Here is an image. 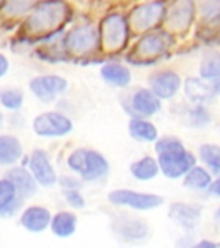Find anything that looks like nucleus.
Masks as SVG:
<instances>
[{"mask_svg": "<svg viewBox=\"0 0 220 248\" xmlns=\"http://www.w3.org/2000/svg\"><path fill=\"white\" fill-rule=\"evenodd\" d=\"M29 168H30L31 174L34 176L35 181L40 185L52 186L57 181L56 172L44 151L35 150L31 154Z\"/></svg>", "mask_w": 220, "mask_h": 248, "instance_id": "ddd939ff", "label": "nucleus"}, {"mask_svg": "<svg viewBox=\"0 0 220 248\" xmlns=\"http://www.w3.org/2000/svg\"><path fill=\"white\" fill-rule=\"evenodd\" d=\"M128 131L130 135L134 139L139 140V141H144V142H152L158 137V132L157 128L147 120L140 119V118H135L130 122L128 125Z\"/></svg>", "mask_w": 220, "mask_h": 248, "instance_id": "b1692460", "label": "nucleus"}, {"mask_svg": "<svg viewBox=\"0 0 220 248\" xmlns=\"http://www.w3.org/2000/svg\"><path fill=\"white\" fill-rule=\"evenodd\" d=\"M8 66H9V63H8V60L5 58V56H4V54L0 53V77L5 75V73H7V70H8Z\"/></svg>", "mask_w": 220, "mask_h": 248, "instance_id": "c9c22d12", "label": "nucleus"}, {"mask_svg": "<svg viewBox=\"0 0 220 248\" xmlns=\"http://www.w3.org/2000/svg\"><path fill=\"white\" fill-rule=\"evenodd\" d=\"M65 199L71 207L74 208H83L85 207V199L81 194L78 193L75 189H66L65 190Z\"/></svg>", "mask_w": 220, "mask_h": 248, "instance_id": "473e14b6", "label": "nucleus"}, {"mask_svg": "<svg viewBox=\"0 0 220 248\" xmlns=\"http://www.w3.org/2000/svg\"><path fill=\"white\" fill-rule=\"evenodd\" d=\"M70 8L64 0H42L30 12L26 21L27 30L31 32H48L65 23Z\"/></svg>", "mask_w": 220, "mask_h": 248, "instance_id": "f03ea898", "label": "nucleus"}, {"mask_svg": "<svg viewBox=\"0 0 220 248\" xmlns=\"http://www.w3.org/2000/svg\"><path fill=\"white\" fill-rule=\"evenodd\" d=\"M197 9L202 19L215 22L220 18V0H197Z\"/></svg>", "mask_w": 220, "mask_h": 248, "instance_id": "c756f323", "label": "nucleus"}, {"mask_svg": "<svg viewBox=\"0 0 220 248\" xmlns=\"http://www.w3.org/2000/svg\"><path fill=\"white\" fill-rule=\"evenodd\" d=\"M184 92L193 104H205L214 98L213 87L198 78H188L184 83Z\"/></svg>", "mask_w": 220, "mask_h": 248, "instance_id": "aec40b11", "label": "nucleus"}, {"mask_svg": "<svg viewBox=\"0 0 220 248\" xmlns=\"http://www.w3.org/2000/svg\"><path fill=\"white\" fill-rule=\"evenodd\" d=\"M51 229L60 238L70 236L77 229V217L70 212H58L51 218Z\"/></svg>", "mask_w": 220, "mask_h": 248, "instance_id": "5701e85b", "label": "nucleus"}, {"mask_svg": "<svg viewBox=\"0 0 220 248\" xmlns=\"http://www.w3.org/2000/svg\"><path fill=\"white\" fill-rule=\"evenodd\" d=\"M131 105L134 111L140 116H151L161 108L159 98L149 89H139L132 96Z\"/></svg>", "mask_w": 220, "mask_h": 248, "instance_id": "6ab92c4d", "label": "nucleus"}, {"mask_svg": "<svg viewBox=\"0 0 220 248\" xmlns=\"http://www.w3.org/2000/svg\"><path fill=\"white\" fill-rule=\"evenodd\" d=\"M159 172L158 162L152 156H144L131 166V173L140 181H148L154 178Z\"/></svg>", "mask_w": 220, "mask_h": 248, "instance_id": "393cba45", "label": "nucleus"}, {"mask_svg": "<svg viewBox=\"0 0 220 248\" xmlns=\"http://www.w3.org/2000/svg\"><path fill=\"white\" fill-rule=\"evenodd\" d=\"M60 182H61L62 187H65V190L66 189H75V190L81 189V182L78 181L77 178H74V177H69V176H66V177L61 178V180H60Z\"/></svg>", "mask_w": 220, "mask_h": 248, "instance_id": "72a5a7b5", "label": "nucleus"}, {"mask_svg": "<svg viewBox=\"0 0 220 248\" xmlns=\"http://www.w3.org/2000/svg\"><path fill=\"white\" fill-rule=\"evenodd\" d=\"M114 229L120 238L127 240L144 239L148 234V225L134 216H122L117 218Z\"/></svg>", "mask_w": 220, "mask_h": 248, "instance_id": "dca6fc26", "label": "nucleus"}, {"mask_svg": "<svg viewBox=\"0 0 220 248\" xmlns=\"http://www.w3.org/2000/svg\"><path fill=\"white\" fill-rule=\"evenodd\" d=\"M23 94L17 89H5L0 92V104L9 110H17L22 106Z\"/></svg>", "mask_w": 220, "mask_h": 248, "instance_id": "7c9ffc66", "label": "nucleus"}, {"mask_svg": "<svg viewBox=\"0 0 220 248\" xmlns=\"http://www.w3.org/2000/svg\"><path fill=\"white\" fill-rule=\"evenodd\" d=\"M23 199L18 197L13 182L9 178L0 180V217L13 216L22 205Z\"/></svg>", "mask_w": 220, "mask_h": 248, "instance_id": "2eb2a0df", "label": "nucleus"}, {"mask_svg": "<svg viewBox=\"0 0 220 248\" xmlns=\"http://www.w3.org/2000/svg\"><path fill=\"white\" fill-rule=\"evenodd\" d=\"M40 1L42 0H5L1 11L9 17H18L30 13Z\"/></svg>", "mask_w": 220, "mask_h": 248, "instance_id": "bb28decb", "label": "nucleus"}, {"mask_svg": "<svg viewBox=\"0 0 220 248\" xmlns=\"http://www.w3.org/2000/svg\"><path fill=\"white\" fill-rule=\"evenodd\" d=\"M196 247L198 248H214L217 247V243H213V242H210V240H202L200 243L196 244Z\"/></svg>", "mask_w": 220, "mask_h": 248, "instance_id": "e433bc0d", "label": "nucleus"}, {"mask_svg": "<svg viewBox=\"0 0 220 248\" xmlns=\"http://www.w3.org/2000/svg\"><path fill=\"white\" fill-rule=\"evenodd\" d=\"M51 213L44 207H29L23 211L21 216V224L26 230L31 232H44L51 224Z\"/></svg>", "mask_w": 220, "mask_h": 248, "instance_id": "f3484780", "label": "nucleus"}, {"mask_svg": "<svg viewBox=\"0 0 220 248\" xmlns=\"http://www.w3.org/2000/svg\"><path fill=\"white\" fill-rule=\"evenodd\" d=\"M4 3H5V0H0V9H1V7L4 5Z\"/></svg>", "mask_w": 220, "mask_h": 248, "instance_id": "ea45409f", "label": "nucleus"}, {"mask_svg": "<svg viewBox=\"0 0 220 248\" xmlns=\"http://www.w3.org/2000/svg\"><path fill=\"white\" fill-rule=\"evenodd\" d=\"M211 87H213L214 93H215V94H219L220 96V77L214 79V83L211 84Z\"/></svg>", "mask_w": 220, "mask_h": 248, "instance_id": "4c0bfd02", "label": "nucleus"}, {"mask_svg": "<svg viewBox=\"0 0 220 248\" xmlns=\"http://www.w3.org/2000/svg\"><path fill=\"white\" fill-rule=\"evenodd\" d=\"M70 170L77 172L87 181H95L108 173V160L95 150L78 149L68 159Z\"/></svg>", "mask_w": 220, "mask_h": 248, "instance_id": "7ed1b4c3", "label": "nucleus"}, {"mask_svg": "<svg viewBox=\"0 0 220 248\" xmlns=\"http://www.w3.org/2000/svg\"><path fill=\"white\" fill-rule=\"evenodd\" d=\"M172 38L166 31H153L140 39L135 52L144 58L155 57L162 54L170 46Z\"/></svg>", "mask_w": 220, "mask_h": 248, "instance_id": "f8f14e48", "label": "nucleus"}, {"mask_svg": "<svg viewBox=\"0 0 220 248\" xmlns=\"http://www.w3.org/2000/svg\"><path fill=\"white\" fill-rule=\"evenodd\" d=\"M217 247H220V243H217Z\"/></svg>", "mask_w": 220, "mask_h": 248, "instance_id": "a19ab883", "label": "nucleus"}, {"mask_svg": "<svg viewBox=\"0 0 220 248\" xmlns=\"http://www.w3.org/2000/svg\"><path fill=\"white\" fill-rule=\"evenodd\" d=\"M70 49L77 53H88L96 48L99 42L96 29L89 23H81L69 31L65 39Z\"/></svg>", "mask_w": 220, "mask_h": 248, "instance_id": "1a4fd4ad", "label": "nucleus"}, {"mask_svg": "<svg viewBox=\"0 0 220 248\" xmlns=\"http://www.w3.org/2000/svg\"><path fill=\"white\" fill-rule=\"evenodd\" d=\"M215 218H217V221H220V208L215 212Z\"/></svg>", "mask_w": 220, "mask_h": 248, "instance_id": "58836bf2", "label": "nucleus"}, {"mask_svg": "<svg viewBox=\"0 0 220 248\" xmlns=\"http://www.w3.org/2000/svg\"><path fill=\"white\" fill-rule=\"evenodd\" d=\"M33 128L36 135L43 137H60L69 133L73 128V124L64 114L52 111L36 116Z\"/></svg>", "mask_w": 220, "mask_h": 248, "instance_id": "423d86ee", "label": "nucleus"}, {"mask_svg": "<svg viewBox=\"0 0 220 248\" xmlns=\"http://www.w3.org/2000/svg\"><path fill=\"white\" fill-rule=\"evenodd\" d=\"M7 178L13 182L18 197H21L22 199L30 198L31 195L36 193V181H35L34 176L22 167L12 168L7 173Z\"/></svg>", "mask_w": 220, "mask_h": 248, "instance_id": "a211bd4d", "label": "nucleus"}, {"mask_svg": "<svg viewBox=\"0 0 220 248\" xmlns=\"http://www.w3.org/2000/svg\"><path fill=\"white\" fill-rule=\"evenodd\" d=\"M200 74L203 79H215L220 77V53L209 52L203 56L200 66Z\"/></svg>", "mask_w": 220, "mask_h": 248, "instance_id": "cd10ccee", "label": "nucleus"}, {"mask_svg": "<svg viewBox=\"0 0 220 248\" xmlns=\"http://www.w3.org/2000/svg\"><path fill=\"white\" fill-rule=\"evenodd\" d=\"M167 26L174 31H186L194 18L193 0H172L165 12Z\"/></svg>", "mask_w": 220, "mask_h": 248, "instance_id": "6e6552de", "label": "nucleus"}, {"mask_svg": "<svg viewBox=\"0 0 220 248\" xmlns=\"http://www.w3.org/2000/svg\"><path fill=\"white\" fill-rule=\"evenodd\" d=\"M68 87V81L57 75L36 77L30 81V89L42 102H51Z\"/></svg>", "mask_w": 220, "mask_h": 248, "instance_id": "9b49d317", "label": "nucleus"}, {"mask_svg": "<svg viewBox=\"0 0 220 248\" xmlns=\"http://www.w3.org/2000/svg\"><path fill=\"white\" fill-rule=\"evenodd\" d=\"M166 8L161 1L140 4L130 13V23L135 30L145 31L154 27L165 17Z\"/></svg>", "mask_w": 220, "mask_h": 248, "instance_id": "39448f33", "label": "nucleus"}, {"mask_svg": "<svg viewBox=\"0 0 220 248\" xmlns=\"http://www.w3.org/2000/svg\"><path fill=\"white\" fill-rule=\"evenodd\" d=\"M180 78L174 71H162L153 75L149 80L151 91L154 93L158 98H171L176 94V92L180 88Z\"/></svg>", "mask_w": 220, "mask_h": 248, "instance_id": "4468645a", "label": "nucleus"}, {"mask_svg": "<svg viewBox=\"0 0 220 248\" xmlns=\"http://www.w3.org/2000/svg\"><path fill=\"white\" fill-rule=\"evenodd\" d=\"M101 77L106 83L116 87H126L131 81L130 70L119 63H108L101 69Z\"/></svg>", "mask_w": 220, "mask_h": 248, "instance_id": "4be33fe9", "label": "nucleus"}, {"mask_svg": "<svg viewBox=\"0 0 220 248\" xmlns=\"http://www.w3.org/2000/svg\"><path fill=\"white\" fill-rule=\"evenodd\" d=\"M201 205L197 204L174 203L170 205V209H169V216L171 220L188 234L193 232L197 229L201 221Z\"/></svg>", "mask_w": 220, "mask_h": 248, "instance_id": "9d476101", "label": "nucleus"}, {"mask_svg": "<svg viewBox=\"0 0 220 248\" xmlns=\"http://www.w3.org/2000/svg\"><path fill=\"white\" fill-rule=\"evenodd\" d=\"M210 193L213 195H217V197H220V177L218 180H215L214 182H211L209 185Z\"/></svg>", "mask_w": 220, "mask_h": 248, "instance_id": "f704fd0d", "label": "nucleus"}, {"mask_svg": "<svg viewBox=\"0 0 220 248\" xmlns=\"http://www.w3.org/2000/svg\"><path fill=\"white\" fill-rule=\"evenodd\" d=\"M22 155V145L13 136H0V166H12Z\"/></svg>", "mask_w": 220, "mask_h": 248, "instance_id": "412c9836", "label": "nucleus"}, {"mask_svg": "<svg viewBox=\"0 0 220 248\" xmlns=\"http://www.w3.org/2000/svg\"><path fill=\"white\" fill-rule=\"evenodd\" d=\"M188 120H189L190 125L201 128L207 125L211 119H210V115L209 112H207V110L200 104H197V106H194L193 108H190L189 112H188Z\"/></svg>", "mask_w": 220, "mask_h": 248, "instance_id": "2f4dec72", "label": "nucleus"}, {"mask_svg": "<svg viewBox=\"0 0 220 248\" xmlns=\"http://www.w3.org/2000/svg\"><path fill=\"white\" fill-rule=\"evenodd\" d=\"M155 151L158 153L159 168L169 178L182 177L196 166V158L186 150L182 141L175 137L158 140L155 143Z\"/></svg>", "mask_w": 220, "mask_h": 248, "instance_id": "f257e3e1", "label": "nucleus"}, {"mask_svg": "<svg viewBox=\"0 0 220 248\" xmlns=\"http://www.w3.org/2000/svg\"><path fill=\"white\" fill-rule=\"evenodd\" d=\"M200 156L210 170L220 172V146L205 143L200 147Z\"/></svg>", "mask_w": 220, "mask_h": 248, "instance_id": "c85d7f7f", "label": "nucleus"}, {"mask_svg": "<svg viewBox=\"0 0 220 248\" xmlns=\"http://www.w3.org/2000/svg\"><path fill=\"white\" fill-rule=\"evenodd\" d=\"M210 184H211V176L202 167H192L186 173L184 186L188 189L203 190L207 189Z\"/></svg>", "mask_w": 220, "mask_h": 248, "instance_id": "a878e982", "label": "nucleus"}, {"mask_svg": "<svg viewBox=\"0 0 220 248\" xmlns=\"http://www.w3.org/2000/svg\"><path fill=\"white\" fill-rule=\"evenodd\" d=\"M109 201L113 204L127 205L139 211L157 208L163 203V199L154 194H145L132 190H114L109 194Z\"/></svg>", "mask_w": 220, "mask_h": 248, "instance_id": "20e7f679", "label": "nucleus"}, {"mask_svg": "<svg viewBox=\"0 0 220 248\" xmlns=\"http://www.w3.org/2000/svg\"><path fill=\"white\" fill-rule=\"evenodd\" d=\"M127 25V19L118 13L105 17L101 25V30H102V39L106 48L119 49L120 46H123L128 36Z\"/></svg>", "mask_w": 220, "mask_h": 248, "instance_id": "0eeeda50", "label": "nucleus"}]
</instances>
